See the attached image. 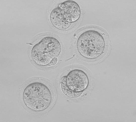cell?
I'll return each mask as SVG.
<instances>
[{"instance_id": "2", "label": "cell", "mask_w": 136, "mask_h": 122, "mask_svg": "<svg viewBox=\"0 0 136 122\" xmlns=\"http://www.w3.org/2000/svg\"><path fill=\"white\" fill-rule=\"evenodd\" d=\"M60 41L56 38L47 36L42 38L32 47L31 56L33 62L41 66L55 65L62 52Z\"/></svg>"}, {"instance_id": "1", "label": "cell", "mask_w": 136, "mask_h": 122, "mask_svg": "<svg viewBox=\"0 0 136 122\" xmlns=\"http://www.w3.org/2000/svg\"><path fill=\"white\" fill-rule=\"evenodd\" d=\"M25 105L30 110L41 111L47 109L53 99L51 90L46 83L35 81L29 83L25 87L22 94Z\"/></svg>"}, {"instance_id": "5", "label": "cell", "mask_w": 136, "mask_h": 122, "mask_svg": "<svg viewBox=\"0 0 136 122\" xmlns=\"http://www.w3.org/2000/svg\"><path fill=\"white\" fill-rule=\"evenodd\" d=\"M88 76L82 70L73 69L63 75L60 80V87L63 93L71 98L80 96L88 88Z\"/></svg>"}, {"instance_id": "4", "label": "cell", "mask_w": 136, "mask_h": 122, "mask_svg": "<svg viewBox=\"0 0 136 122\" xmlns=\"http://www.w3.org/2000/svg\"><path fill=\"white\" fill-rule=\"evenodd\" d=\"M80 8L76 2L72 0L65 1L51 11L50 18L53 25L57 29L65 30L73 23L80 18Z\"/></svg>"}, {"instance_id": "3", "label": "cell", "mask_w": 136, "mask_h": 122, "mask_svg": "<svg viewBox=\"0 0 136 122\" xmlns=\"http://www.w3.org/2000/svg\"><path fill=\"white\" fill-rule=\"evenodd\" d=\"M105 41L102 34L96 30L90 29L81 33L76 42L79 54L85 59H96L104 53Z\"/></svg>"}]
</instances>
